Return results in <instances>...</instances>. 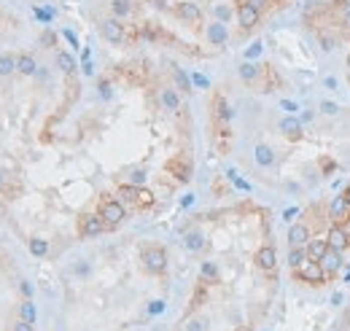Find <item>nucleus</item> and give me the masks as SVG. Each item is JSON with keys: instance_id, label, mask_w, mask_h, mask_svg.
Returning <instances> with one entry per match:
<instances>
[{"instance_id": "nucleus-22", "label": "nucleus", "mask_w": 350, "mask_h": 331, "mask_svg": "<svg viewBox=\"0 0 350 331\" xmlns=\"http://www.w3.org/2000/svg\"><path fill=\"white\" fill-rule=\"evenodd\" d=\"M57 68H60L62 73H73V70H76L73 57H70L68 52H57Z\"/></svg>"}, {"instance_id": "nucleus-46", "label": "nucleus", "mask_w": 350, "mask_h": 331, "mask_svg": "<svg viewBox=\"0 0 350 331\" xmlns=\"http://www.w3.org/2000/svg\"><path fill=\"white\" fill-rule=\"evenodd\" d=\"M299 121H302V124H304V121H312V113H310V111H304L302 116H299Z\"/></svg>"}, {"instance_id": "nucleus-24", "label": "nucleus", "mask_w": 350, "mask_h": 331, "mask_svg": "<svg viewBox=\"0 0 350 331\" xmlns=\"http://www.w3.org/2000/svg\"><path fill=\"white\" fill-rule=\"evenodd\" d=\"M14 70H17V57L3 54V57H0V76H11Z\"/></svg>"}, {"instance_id": "nucleus-12", "label": "nucleus", "mask_w": 350, "mask_h": 331, "mask_svg": "<svg viewBox=\"0 0 350 331\" xmlns=\"http://www.w3.org/2000/svg\"><path fill=\"white\" fill-rule=\"evenodd\" d=\"M350 215V205H347V199L345 197H334L331 199V205H328V218L334 221V224H342Z\"/></svg>"}, {"instance_id": "nucleus-11", "label": "nucleus", "mask_w": 350, "mask_h": 331, "mask_svg": "<svg viewBox=\"0 0 350 331\" xmlns=\"http://www.w3.org/2000/svg\"><path fill=\"white\" fill-rule=\"evenodd\" d=\"M310 240H312L310 226H304V224H294V226L288 229V242H291V248H304Z\"/></svg>"}, {"instance_id": "nucleus-5", "label": "nucleus", "mask_w": 350, "mask_h": 331, "mask_svg": "<svg viewBox=\"0 0 350 331\" xmlns=\"http://www.w3.org/2000/svg\"><path fill=\"white\" fill-rule=\"evenodd\" d=\"M100 33H103V38L108 43H124L127 33H124V25L113 17V19H103L100 22Z\"/></svg>"}, {"instance_id": "nucleus-39", "label": "nucleus", "mask_w": 350, "mask_h": 331, "mask_svg": "<svg viewBox=\"0 0 350 331\" xmlns=\"http://www.w3.org/2000/svg\"><path fill=\"white\" fill-rule=\"evenodd\" d=\"M280 108H283V111H288V113H296V111H299V105H296V103H291V100H283Z\"/></svg>"}, {"instance_id": "nucleus-7", "label": "nucleus", "mask_w": 350, "mask_h": 331, "mask_svg": "<svg viewBox=\"0 0 350 331\" xmlns=\"http://www.w3.org/2000/svg\"><path fill=\"white\" fill-rule=\"evenodd\" d=\"M175 17L189 22V25H197V22L202 19V9H199L197 3H191V0H183V3L175 6Z\"/></svg>"}, {"instance_id": "nucleus-1", "label": "nucleus", "mask_w": 350, "mask_h": 331, "mask_svg": "<svg viewBox=\"0 0 350 331\" xmlns=\"http://www.w3.org/2000/svg\"><path fill=\"white\" fill-rule=\"evenodd\" d=\"M140 261H143V267H146V272L162 275V272L167 269V250L159 248V245H148V248H143Z\"/></svg>"}, {"instance_id": "nucleus-33", "label": "nucleus", "mask_w": 350, "mask_h": 331, "mask_svg": "<svg viewBox=\"0 0 350 331\" xmlns=\"http://www.w3.org/2000/svg\"><path fill=\"white\" fill-rule=\"evenodd\" d=\"M320 111H323L326 116H337V113H339V105L331 103V100H323V103H320Z\"/></svg>"}, {"instance_id": "nucleus-14", "label": "nucleus", "mask_w": 350, "mask_h": 331, "mask_svg": "<svg viewBox=\"0 0 350 331\" xmlns=\"http://www.w3.org/2000/svg\"><path fill=\"white\" fill-rule=\"evenodd\" d=\"M280 132L285 135V138H291V140H299L302 138V121H299L296 116H285L280 121Z\"/></svg>"}, {"instance_id": "nucleus-53", "label": "nucleus", "mask_w": 350, "mask_h": 331, "mask_svg": "<svg viewBox=\"0 0 350 331\" xmlns=\"http://www.w3.org/2000/svg\"><path fill=\"white\" fill-rule=\"evenodd\" d=\"M0 189H3V170H0Z\"/></svg>"}, {"instance_id": "nucleus-32", "label": "nucleus", "mask_w": 350, "mask_h": 331, "mask_svg": "<svg viewBox=\"0 0 350 331\" xmlns=\"http://www.w3.org/2000/svg\"><path fill=\"white\" fill-rule=\"evenodd\" d=\"M138 205H140V207H151V205H154V194L146 191L143 186H140V194H138Z\"/></svg>"}, {"instance_id": "nucleus-17", "label": "nucleus", "mask_w": 350, "mask_h": 331, "mask_svg": "<svg viewBox=\"0 0 350 331\" xmlns=\"http://www.w3.org/2000/svg\"><path fill=\"white\" fill-rule=\"evenodd\" d=\"M183 245L189 250H194V253H199V250L205 248V234L202 232H186L183 234Z\"/></svg>"}, {"instance_id": "nucleus-26", "label": "nucleus", "mask_w": 350, "mask_h": 331, "mask_svg": "<svg viewBox=\"0 0 350 331\" xmlns=\"http://www.w3.org/2000/svg\"><path fill=\"white\" fill-rule=\"evenodd\" d=\"M199 275H202V280H208V283H216V280H218L216 264H213V261H205V264H202V269H199Z\"/></svg>"}, {"instance_id": "nucleus-49", "label": "nucleus", "mask_w": 350, "mask_h": 331, "mask_svg": "<svg viewBox=\"0 0 350 331\" xmlns=\"http://www.w3.org/2000/svg\"><path fill=\"white\" fill-rule=\"evenodd\" d=\"M84 73L92 76V62H89V60H84Z\"/></svg>"}, {"instance_id": "nucleus-23", "label": "nucleus", "mask_w": 350, "mask_h": 331, "mask_svg": "<svg viewBox=\"0 0 350 331\" xmlns=\"http://www.w3.org/2000/svg\"><path fill=\"white\" fill-rule=\"evenodd\" d=\"M213 111H216V119H221V121H226V119L232 116V111H229V105H226L224 97H216V100H213Z\"/></svg>"}, {"instance_id": "nucleus-51", "label": "nucleus", "mask_w": 350, "mask_h": 331, "mask_svg": "<svg viewBox=\"0 0 350 331\" xmlns=\"http://www.w3.org/2000/svg\"><path fill=\"white\" fill-rule=\"evenodd\" d=\"M342 197L347 199V205H350V183H347V189H345V194H342Z\"/></svg>"}, {"instance_id": "nucleus-47", "label": "nucleus", "mask_w": 350, "mask_h": 331, "mask_svg": "<svg viewBox=\"0 0 350 331\" xmlns=\"http://www.w3.org/2000/svg\"><path fill=\"white\" fill-rule=\"evenodd\" d=\"M189 331H205V328H202V323H199V320H194V323L189 326Z\"/></svg>"}, {"instance_id": "nucleus-6", "label": "nucleus", "mask_w": 350, "mask_h": 331, "mask_svg": "<svg viewBox=\"0 0 350 331\" xmlns=\"http://www.w3.org/2000/svg\"><path fill=\"white\" fill-rule=\"evenodd\" d=\"M328 248H334V250H342V253H345V250L350 248V234L345 232V226L342 224H334L331 229H328Z\"/></svg>"}, {"instance_id": "nucleus-34", "label": "nucleus", "mask_w": 350, "mask_h": 331, "mask_svg": "<svg viewBox=\"0 0 350 331\" xmlns=\"http://www.w3.org/2000/svg\"><path fill=\"white\" fill-rule=\"evenodd\" d=\"M130 183H132V186H143V183H146V170H140V167L132 170V172H130Z\"/></svg>"}, {"instance_id": "nucleus-8", "label": "nucleus", "mask_w": 350, "mask_h": 331, "mask_svg": "<svg viewBox=\"0 0 350 331\" xmlns=\"http://www.w3.org/2000/svg\"><path fill=\"white\" fill-rule=\"evenodd\" d=\"M105 221L100 218V213L97 215H84L81 218V226H78V232H81V237H97L100 232H105Z\"/></svg>"}, {"instance_id": "nucleus-45", "label": "nucleus", "mask_w": 350, "mask_h": 331, "mask_svg": "<svg viewBox=\"0 0 350 331\" xmlns=\"http://www.w3.org/2000/svg\"><path fill=\"white\" fill-rule=\"evenodd\" d=\"M41 41H44V43H52V46H54V33H44V38H41Z\"/></svg>"}, {"instance_id": "nucleus-9", "label": "nucleus", "mask_w": 350, "mask_h": 331, "mask_svg": "<svg viewBox=\"0 0 350 331\" xmlns=\"http://www.w3.org/2000/svg\"><path fill=\"white\" fill-rule=\"evenodd\" d=\"M256 267L264 269V272H275V267H277V253H275L272 245H264V248L256 250Z\"/></svg>"}, {"instance_id": "nucleus-18", "label": "nucleus", "mask_w": 350, "mask_h": 331, "mask_svg": "<svg viewBox=\"0 0 350 331\" xmlns=\"http://www.w3.org/2000/svg\"><path fill=\"white\" fill-rule=\"evenodd\" d=\"M132 9H135V6H132V0H111V14H113L116 19H121V17H130Z\"/></svg>"}, {"instance_id": "nucleus-55", "label": "nucleus", "mask_w": 350, "mask_h": 331, "mask_svg": "<svg viewBox=\"0 0 350 331\" xmlns=\"http://www.w3.org/2000/svg\"><path fill=\"white\" fill-rule=\"evenodd\" d=\"M224 3H232V0H224Z\"/></svg>"}, {"instance_id": "nucleus-21", "label": "nucleus", "mask_w": 350, "mask_h": 331, "mask_svg": "<svg viewBox=\"0 0 350 331\" xmlns=\"http://www.w3.org/2000/svg\"><path fill=\"white\" fill-rule=\"evenodd\" d=\"M256 162H259L261 167H272V162H275L272 148L269 146H256Z\"/></svg>"}, {"instance_id": "nucleus-10", "label": "nucleus", "mask_w": 350, "mask_h": 331, "mask_svg": "<svg viewBox=\"0 0 350 331\" xmlns=\"http://www.w3.org/2000/svg\"><path fill=\"white\" fill-rule=\"evenodd\" d=\"M205 35H208L210 46H224V43L229 41V33H226L224 22H210V25L205 27Z\"/></svg>"}, {"instance_id": "nucleus-4", "label": "nucleus", "mask_w": 350, "mask_h": 331, "mask_svg": "<svg viewBox=\"0 0 350 331\" xmlns=\"http://www.w3.org/2000/svg\"><path fill=\"white\" fill-rule=\"evenodd\" d=\"M100 218L105 221L108 229H113V226H119L121 221L127 218V210H124V205H121L119 199H105V202L100 205Z\"/></svg>"}, {"instance_id": "nucleus-13", "label": "nucleus", "mask_w": 350, "mask_h": 331, "mask_svg": "<svg viewBox=\"0 0 350 331\" xmlns=\"http://www.w3.org/2000/svg\"><path fill=\"white\" fill-rule=\"evenodd\" d=\"M320 267L326 269V275H331V272L342 269V250H334V248H328L326 253L320 256Z\"/></svg>"}, {"instance_id": "nucleus-41", "label": "nucleus", "mask_w": 350, "mask_h": 331, "mask_svg": "<svg viewBox=\"0 0 350 331\" xmlns=\"http://www.w3.org/2000/svg\"><path fill=\"white\" fill-rule=\"evenodd\" d=\"M164 310V301H151V307H148V312L156 315V312H162Z\"/></svg>"}, {"instance_id": "nucleus-2", "label": "nucleus", "mask_w": 350, "mask_h": 331, "mask_svg": "<svg viewBox=\"0 0 350 331\" xmlns=\"http://www.w3.org/2000/svg\"><path fill=\"white\" fill-rule=\"evenodd\" d=\"M237 22H240V27H242V33H248V30H253V27H259V22H261V9L253 3V0H240L237 3Z\"/></svg>"}, {"instance_id": "nucleus-27", "label": "nucleus", "mask_w": 350, "mask_h": 331, "mask_svg": "<svg viewBox=\"0 0 350 331\" xmlns=\"http://www.w3.org/2000/svg\"><path fill=\"white\" fill-rule=\"evenodd\" d=\"M173 76H175L178 89H181V92H191V78H189L186 73H183L181 68H175V70H173Z\"/></svg>"}, {"instance_id": "nucleus-31", "label": "nucleus", "mask_w": 350, "mask_h": 331, "mask_svg": "<svg viewBox=\"0 0 350 331\" xmlns=\"http://www.w3.org/2000/svg\"><path fill=\"white\" fill-rule=\"evenodd\" d=\"M19 312H22V320L35 323V304H33V301H25V304H22V310H19Z\"/></svg>"}, {"instance_id": "nucleus-25", "label": "nucleus", "mask_w": 350, "mask_h": 331, "mask_svg": "<svg viewBox=\"0 0 350 331\" xmlns=\"http://www.w3.org/2000/svg\"><path fill=\"white\" fill-rule=\"evenodd\" d=\"M304 258H307V250H304V248H291V250H288V267L296 269L299 264L304 261Z\"/></svg>"}, {"instance_id": "nucleus-43", "label": "nucleus", "mask_w": 350, "mask_h": 331, "mask_svg": "<svg viewBox=\"0 0 350 331\" xmlns=\"http://www.w3.org/2000/svg\"><path fill=\"white\" fill-rule=\"evenodd\" d=\"M283 215H285V221H291L294 215H299V210H296V207H288V210H285Z\"/></svg>"}, {"instance_id": "nucleus-20", "label": "nucleus", "mask_w": 350, "mask_h": 331, "mask_svg": "<svg viewBox=\"0 0 350 331\" xmlns=\"http://www.w3.org/2000/svg\"><path fill=\"white\" fill-rule=\"evenodd\" d=\"M240 78L245 84H253L256 78H259V65H253V62H242L240 65Z\"/></svg>"}, {"instance_id": "nucleus-36", "label": "nucleus", "mask_w": 350, "mask_h": 331, "mask_svg": "<svg viewBox=\"0 0 350 331\" xmlns=\"http://www.w3.org/2000/svg\"><path fill=\"white\" fill-rule=\"evenodd\" d=\"M339 25L345 27V30H350V3L342 9V17H339Z\"/></svg>"}, {"instance_id": "nucleus-35", "label": "nucleus", "mask_w": 350, "mask_h": 331, "mask_svg": "<svg viewBox=\"0 0 350 331\" xmlns=\"http://www.w3.org/2000/svg\"><path fill=\"white\" fill-rule=\"evenodd\" d=\"M191 84H194V86H199V89H208V86H210V81H208V78H205V76H199V73H194V76H191Z\"/></svg>"}, {"instance_id": "nucleus-37", "label": "nucleus", "mask_w": 350, "mask_h": 331, "mask_svg": "<svg viewBox=\"0 0 350 331\" xmlns=\"http://www.w3.org/2000/svg\"><path fill=\"white\" fill-rule=\"evenodd\" d=\"M259 54H261V43H253V46L245 52V60H256Z\"/></svg>"}, {"instance_id": "nucleus-15", "label": "nucleus", "mask_w": 350, "mask_h": 331, "mask_svg": "<svg viewBox=\"0 0 350 331\" xmlns=\"http://www.w3.org/2000/svg\"><path fill=\"white\" fill-rule=\"evenodd\" d=\"M159 100H162V105H164V111H167V113H178V111H181V97H178L175 89H162Z\"/></svg>"}, {"instance_id": "nucleus-28", "label": "nucleus", "mask_w": 350, "mask_h": 331, "mask_svg": "<svg viewBox=\"0 0 350 331\" xmlns=\"http://www.w3.org/2000/svg\"><path fill=\"white\" fill-rule=\"evenodd\" d=\"M213 14H216V22H224V25L232 19V9H229L226 3H218V6H213Z\"/></svg>"}, {"instance_id": "nucleus-48", "label": "nucleus", "mask_w": 350, "mask_h": 331, "mask_svg": "<svg viewBox=\"0 0 350 331\" xmlns=\"http://www.w3.org/2000/svg\"><path fill=\"white\" fill-rule=\"evenodd\" d=\"M65 38H68L70 43H73V46H78V41H76V35H73V33H70V30H65Z\"/></svg>"}, {"instance_id": "nucleus-16", "label": "nucleus", "mask_w": 350, "mask_h": 331, "mask_svg": "<svg viewBox=\"0 0 350 331\" xmlns=\"http://www.w3.org/2000/svg\"><path fill=\"white\" fill-rule=\"evenodd\" d=\"M304 250H307V258H315V261H320V256L328 250V240H318V237H315V240H310L304 245Z\"/></svg>"}, {"instance_id": "nucleus-38", "label": "nucleus", "mask_w": 350, "mask_h": 331, "mask_svg": "<svg viewBox=\"0 0 350 331\" xmlns=\"http://www.w3.org/2000/svg\"><path fill=\"white\" fill-rule=\"evenodd\" d=\"M320 43H323L326 52H331V49L337 46V38H331V35H323V38H320Z\"/></svg>"}, {"instance_id": "nucleus-3", "label": "nucleus", "mask_w": 350, "mask_h": 331, "mask_svg": "<svg viewBox=\"0 0 350 331\" xmlns=\"http://www.w3.org/2000/svg\"><path fill=\"white\" fill-rule=\"evenodd\" d=\"M294 272H296V277H302L304 283H312V285H320L326 280V269L320 267V261H315V258H304Z\"/></svg>"}, {"instance_id": "nucleus-19", "label": "nucleus", "mask_w": 350, "mask_h": 331, "mask_svg": "<svg viewBox=\"0 0 350 331\" xmlns=\"http://www.w3.org/2000/svg\"><path fill=\"white\" fill-rule=\"evenodd\" d=\"M17 70L22 76H33L35 70H38V65H35V60L30 54H22V57H17Z\"/></svg>"}, {"instance_id": "nucleus-44", "label": "nucleus", "mask_w": 350, "mask_h": 331, "mask_svg": "<svg viewBox=\"0 0 350 331\" xmlns=\"http://www.w3.org/2000/svg\"><path fill=\"white\" fill-rule=\"evenodd\" d=\"M323 84H326V89H337V78H331V76H328Z\"/></svg>"}, {"instance_id": "nucleus-40", "label": "nucleus", "mask_w": 350, "mask_h": 331, "mask_svg": "<svg viewBox=\"0 0 350 331\" xmlns=\"http://www.w3.org/2000/svg\"><path fill=\"white\" fill-rule=\"evenodd\" d=\"M14 331H35V328H33V323H27V320H19L17 326H14Z\"/></svg>"}, {"instance_id": "nucleus-50", "label": "nucleus", "mask_w": 350, "mask_h": 331, "mask_svg": "<svg viewBox=\"0 0 350 331\" xmlns=\"http://www.w3.org/2000/svg\"><path fill=\"white\" fill-rule=\"evenodd\" d=\"M342 226H345V232L350 234V215H347V218H345V221H342Z\"/></svg>"}, {"instance_id": "nucleus-52", "label": "nucleus", "mask_w": 350, "mask_h": 331, "mask_svg": "<svg viewBox=\"0 0 350 331\" xmlns=\"http://www.w3.org/2000/svg\"><path fill=\"white\" fill-rule=\"evenodd\" d=\"M345 280H350V264H347V272H345Z\"/></svg>"}, {"instance_id": "nucleus-42", "label": "nucleus", "mask_w": 350, "mask_h": 331, "mask_svg": "<svg viewBox=\"0 0 350 331\" xmlns=\"http://www.w3.org/2000/svg\"><path fill=\"white\" fill-rule=\"evenodd\" d=\"M35 14H38V19H44V22H52V11H35Z\"/></svg>"}, {"instance_id": "nucleus-54", "label": "nucleus", "mask_w": 350, "mask_h": 331, "mask_svg": "<svg viewBox=\"0 0 350 331\" xmlns=\"http://www.w3.org/2000/svg\"><path fill=\"white\" fill-rule=\"evenodd\" d=\"M261 3H264V6H267V3H272V0H261Z\"/></svg>"}, {"instance_id": "nucleus-29", "label": "nucleus", "mask_w": 350, "mask_h": 331, "mask_svg": "<svg viewBox=\"0 0 350 331\" xmlns=\"http://www.w3.org/2000/svg\"><path fill=\"white\" fill-rule=\"evenodd\" d=\"M46 250H49V242L46 240H38V237L30 240V253L33 256H46Z\"/></svg>"}, {"instance_id": "nucleus-30", "label": "nucleus", "mask_w": 350, "mask_h": 331, "mask_svg": "<svg viewBox=\"0 0 350 331\" xmlns=\"http://www.w3.org/2000/svg\"><path fill=\"white\" fill-rule=\"evenodd\" d=\"M170 170H173L175 172V178H178V181H189V167H186V164H181V162H170Z\"/></svg>"}]
</instances>
